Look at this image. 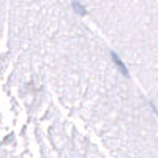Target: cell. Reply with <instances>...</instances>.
I'll list each match as a JSON object with an SVG mask.
<instances>
[{
	"instance_id": "6da1fadb",
	"label": "cell",
	"mask_w": 158,
	"mask_h": 158,
	"mask_svg": "<svg viewBox=\"0 0 158 158\" xmlns=\"http://www.w3.org/2000/svg\"><path fill=\"white\" fill-rule=\"evenodd\" d=\"M2 63L38 79L114 158H158V111L73 0H2Z\"/></svg>"
},
{
	"instance_id": "7a4b0ae2",
	"label": "cell",
	"mask_w": 158,
	"mask_h": 158,
	"mask_svg": "<svg viewBox=\"0 0 158 158\" xmlns=\"http://www.w3.org/2000/svg\"><path fill=\"white\" fill-rule=\"evenodd\" d=\"M158 111V0H73Z\"/></svg>"
}]
</instances>
